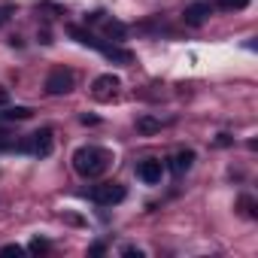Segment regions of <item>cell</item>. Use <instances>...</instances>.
<instances>
[{"instance_id": "obj_9", "label": "cell", "mask_w": 258, "mask_h": 258, "mask_svg": "<svg viewBox=\"0 0 258 258\" xmlns=\"http://www.w3.org/2000/svg\"><path fill=\"white\" fill-rule=\"evenodd\" d=\"M213 10H225V13H240L249 7V0H210Z\"/></svg>"}, {"instance_id": "obj_13", "label": "cell", "mask_w": 258, "mask_h": 258, "mask_svg": "<svg viewBox=\"0 0 258 258\" xmlns=\"http://www.w3.org/2000/svg\"><path fill=\"white\" fill-rule=\"evenodd\" d=\"M28 249H31V252H37V255H40V252H49V240H40V237H37V240H31V246H28Z\"/></svg>"}, {"instance_id": "obj_7", "label": "cell", "mask_w": 258, "mask_h": 258, "mask_svg": "<svg viewBox=\"0 0 258 258\" xmlns=\"http://www.w3.org/2000/svg\"><path fill=\"white\" fill-rule=\"evenodd\" d=\"M121 82H118V76H112V73H103V76H97L94 82H91V94L97 97V100H109L112 94H115V88H118Z\"/></svg>"}, {"instance_id": "obj_18", "label": "cell", "mask_w": 258, "mask_h": 258, "mask_svg": "<svg viewBox=\"0 0 258 258\" xmlns=\"http://www.w3.org/2000/svg\"><path fill=\"white\" fill-rule=\"evenodd\" d=\"M10 103V91L7 88H0V106H7Z\"/></svg>"}, {"instance_id": "obj_5", "label": "cell", "mask_w": 258, "mask_h": 258, "mask_svg": "<svg viewBox=\"0 0 258 258\" xmlns=\"http://www.w3.org/2000/svg\"><path fill=\"white\" fill-rule=\"evenodd\" d=\"M213 16V4L210 0H195V4H188L185 7V13H182V19H185V25H204L207 19Z\"/></svg>"}, {"instance_id": "obj_12", "label": "cell", "mask_w": 258, "mask_h": 258, "mask_svg": "<svg viewBox=\"0 0 258 258\" xmlns=\"http://www.w3.org/2000/svg\"><path fill=\"white\" fill-rule=\"evenodd\" d=\"M103 31H106V37H115V40H124V34H127V28L121 22H106Z\"/></svg>"}, {"instance_id": "obj_10", "label": "cell", "mask_w": 258, "mask_h": 258, "mask_svg": "<svg viewBox=\"0 0 258 258\" xmlns=\"http://www.w3.org/2000/svg\"><path fill=\"white\" fill-rule=\"evenodd\" d=\"M137 131L140 134H155V131H161V121L152 118V115H140L137 118Z\"/></svg>"}, {"instance_id": "obj_16", "label": "cell", "mask_w": 258, "mask_h": 258, "mask_svg": "<svg viewBox=\"0 0 258 258\" xmlns=\"http://www.w3.org/2000/svg\"><path fill=\"white\" fill-rule=\"evenodd\" d=\"M4 252H7V255H22L25 249H22V246H16V243H10V246H4Z\"/></svg>"}, {"instance_id": "obj_8", "label": "cell", "mask_w": 258, "mask_h": 258, "mask_svg": "<svg viewBox=\"0 0 258 258\" xmlns=\"http://www.w3.org/2000/svg\"><path fill=\"white\" fill-rule=\"evenodd\" d=\"M191 164H195V152H191V149H179V152L170 158V170H173L176 176H182Z\"/></svg>"}, {"instance_id": "obj_1", "label": "cell", "mask_w": 258, "mask_h": 258, "mask_svg": "<svg viewBox=\"0 0 258 258\" xmlns=\"http://www.w3.org/2000/svg\"><path fill=\"white\" fill-rule=\"evenodd\" d=\"M109 164H112V155H109L106 149H100V146H82V149L73 152V167H76V173L85 176V179L103 176V173L109 170Z\"/></svg>"}, {"instance_id": "obj_2", "label": "cell", "mask_w": 258, "mask_h": 258, "mask_svg": "<svg viewBox=\"0 0 258 258\" xmlns=\"http://www.w3.org/2000/svg\"><path fill=\"white\" fill-rule=\"evenodd\" d=\"M55 149V137H52V127H43V131L31 134L25 143H19V152H31L37 158H49Z\"/></svg>"}, {"instance_id": "obj_6", "label": "cell", "mask_w": 258, "mask_h": 258, "mask_svg": "<svg viewBox=\"0 0 258 258\" xmlns=\"http://www.w3.org/2000/svg\"><path fill=\"white\" fill-rule=\"evenodd\" d=\"M137 176H140L146 185H158L161 176H164V164H161L158 158H146V161L137 164Z\"/></svg>"}, {"instance_id": "obj_17", "label": "cell", "mask_w": 258, "mask_h": 258, "mask_svg": "<svg viewBox=\"0 0 258 258\" xmlns=\"http://www.w3.org/2000/svg\"><path fill=\"white\" fill-rule=\"evenodd\" d=\"M121 255H137V258H140L143 252H140V249H134V246H124V249H121Z\"/></svg>"}, {"instance_id": "obj_3", "label": "cell", "mask_w": 258, "mask_h": 258, "mask_svg": "<svg viewBox=\"0 0 258 258\" xmlns=\"http://www.w3.org/2000/svg\"><path fill=\"white\" fill-rule=\"evenodd\" d=\"M127 198V191H124V185H118V182H103V185H94L91 188V201L97 204V207H115V204H121Z\"/></svg>"}, {"instance_id": "obj_14", "label": "cell", "mask_w": 258, "mask_h": 258, "mask_svg": "<svg viewBox=\"0 0 258 258\" xmlns=\"http://www.w3.org/2000/svg\"><path fill=\"white\" fill-rule=\"evenodd\" d=\"M0 149H19V140L10 134H0Z\"/></svg>"}, {"instance_id": "obj_15", "label": "cell", "mask_w": 258, "mask_h": 258, "mask_svg": "<svg viewBox=\"0 0 258 258\" xmlns=\"http://www.w3.org/2000/svg\"><path fill=\"white\" fill-rule=\"evenodd\" d=\"M13 13H16V7H13V4H7V7H0V25H4V22H7V19L13 16Z\"/></svg>"}, {"instance_id": "obj_11", "label": "cell", "mask_w": 258, "mask_h": 258, "mask_svg": "<svg viewBox=\"0 0 258 258\" xmlns=\"http://www.w3.org/2000/svg\"><path fill=\"white\" fill-rule=\"evenodd\" d=\"M4 118H7V121H16V118L25 121V118H31V109H28V106H10V109L4 112Z\"/></svg>"}, {"instance_id": "obj_4", "label": "cell", "mask_w": 258, "mask_h": 258, "mask_svg": "<svg viewBox=\"0 0 258 258\" xmlns=\"http://www.w3.org/2000/svg\"><path fill=\"white\" fill-rule=\"evenodd\" d=\"M73 82H76L73 70L55 67V70L46 76V91H49V94H67V91H73Z\"/></svg>"}]
</instances>
